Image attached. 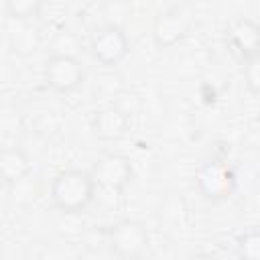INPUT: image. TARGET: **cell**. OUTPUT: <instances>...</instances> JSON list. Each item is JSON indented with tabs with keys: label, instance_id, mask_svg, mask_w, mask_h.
Returning <instances> with one entry per match:
<instances>
[{
	"label": "cell",
	"instance_id": "1",
	"mask_svg": "<svg viewBox=\"0 0 260 260\" xmlns=\"http://www.w3.org/2000/svg\"><path fill=\"white\" fill-rule=\"evenodd\" d=\"M93 193H95V183L91 175L77 169L61 171L59 175H55L51 183L53 205L67 215L83 211L93 201Z\"/></svg>",
	"mask_w": 260,
	"mask_h": 260
},
{
	"label": "cell",
	"instance_id": "2",
	"mask_svg": "<svg viewBox=\"0 0 260 260\" xmlns=\"http://www.w3.org/2000/svg\"><path fill=\"white\" fill-rule=\"evenodd\" d=\"M195 181H197L199 193L207 201H213V203L230 199L234 195V191H236V185H238L234 169L230 165H225V162H219V160L205 162L197 171Z\"/></svg>",
	"mask_w": 260,
	"mask_h": 260
},
{
	"label": "cell",
	"instance_id": "3",
	"mask_svg": "<svg viewBox=\"0 0 260 260\" xmlns=\"http://www.w3.org/2000/svg\"><path fill=\"white\" fill-rule=\"evenodd\" d=\"M108 244L118 258L132 260L146 252L148 232L144 223L136 219H122L108 230Z\"/></svg>",
	"mask_w": 260,
	"mask_h": 260
},
{
	"label": "cell",
	"instance_id": "4",
	"mask_svg": "<svg viewBox=\"0 0 260 260\" xmlns=\"http://www.w3.org/2000/svg\"><path fill=\"white\" fill-rule=\"evenodd\" d=\"M89 51H91V57L100 65L114 67L120 61H124V57L128 55L130 43H128L126 32L118 24H106L91 35Z\"/></svg>",
	"mask_w": 260,
	"mask_h": 260
},
{
	"label": "cell",
	"instance_id": "5",
	"mask_svg": "<svg viewBox=\"0 0 260 260\" xmlns=\"http://www.w3.org/2000/svg\"><path fill=\"white\" fill-rule=\"evenodd\" d=\"M45 81L57 93L75 91L83 83V67L77 57L71 55H53L47 59L43 69Z\"/></svg>",
	"mask_w": 260,
	"mask_h": 260
},
{
	"label": "cell",
	"instance_id": "6",
	"mask_svg": "<svg viewBox=\"0 0 260 260\" xmlns=\"http://www.w3.org/2000/svg\"><path fill=\"white\" fill-rule=\"evenodd\" d=\"M91 179L95 187L122 191L132 179V162L124 154H102L91 167Z\"/></svg>",
	"mask_w": 260,
	"mask_h": 260
},
{
	"label": "cell",
	"instance_id": "7",
	"mask_svg": "<svg viewBox=\"0 0 260 260\" xmlns=\"http://www.w3.org/2000/svg\"><path fill=\"white\" fill-rule=\"evenodd\" d=\"M191 28V18L181 8H169L160 12L152 22V41L160 49L179 45Z\"/></svg>",
	"mask_w": 260,
	"mask_h": 260
},
{
	"label": "cell",
	"instance_id": "8",
	"mask_svg": "<svg viewBox=\"0 0 260 260\" xmlns=\"http://www.w3.org/2000/svg\"><path fill=\"white\" fill-rule=\"evenodd\" d=\"M228 43L242 61H248L260 55V26L250 18H238L228 28Z\"/></svg>",
	"mask_w": 260,
	"mask_h": 260
},
{
	"label": "cell",
	"instance_id": "9",
	"mask_svg": "<svg viewBox=\"0 0 260 260\" xmlns=\"http://www.w3.org/2000/svg\"><path fill=\"white\" fill-rule=\"evenodd\" d=\"M128 126H130V118H126L120 110H116L112 104L110 106H104L95 112L93 120H91V130L93 134L100 138V140H106V142H114V140H120L126 132H128Z\"/></svg>",
	"mask_w": 260,
	"mask_h": 260
},
{
	"label": "cell",
	"instance_id": "10",
	"mask_svg": "<svg viewBox=\"0 0 260 260\" xmlns=\"http://www.w3.org/2000/svg\"><path fill=\"white\" fill-rule=\"evenodd\" d=\"M30 173H32L30 156L20 146L14 144V146H4L0 150V179L4 183L10 185Z\"/></svg>",
	"mask_w": 260,
	"mask_h": 260
},
{
	"label": "cell",
	"instance_id": "11",
	"mask_svg": "<svg viewBox=\"0 0 260 260\" xmlns=\"http://www.w3.org/2000/svg\"><path fill=\"white\" fill-rule=\"evenodd\" d=\"M8 187H10V201L14 205H30L39 197V183L30 175L22 177L20 181L10 183Z\"/></svg>",
	"mask_w": 260,
	"mask_h": 260
},
{
	"label": "cell",
	"instance_id": "12",
	"mask_svg": "<svg viewBox=\"0 0 260 260\" xmlns=\"http://www.w3.org/2000/svg\"><path fill=\"white\" fill-rule=\"evenodd\" d=\"M22 132V118L14 106L0 108V138L4 142H12Z\"/></svg>",
	"mask_w": 260,
	"mask_h": 260
},
{
	"label": "cell",
	"instance_id": "13",
	"mask_svg": "<svg viewBox=\"0 0 260 260\" xmlns=\"http://www.w3.org/2000/svg\"><path fill=\"white\" fill-rule=\"evenodd\" d=\"M10 47L18 55H30L39 49V35L32 26H22L10 35Z\"/></svg>",
	"mask_w": 260,
	"mask_h": 260
},
{
	"label": "cell",
	"instance_id": "14",
	"mask_svg": "<svg viewBox=\"0 0 260 260\" xmlns=\"http://www.w3.org/2000/svg\"><path fill=\"white\" fill-rule=\"evenodd\" d=\"M112 106H114L116 110H120L126 118H132V116H136V114L140 112L142 100H140V95H138L136 91H132V89H118V91L112 95Z\"/></svg>",
	"mask_w": 260,
	"mask_h": 260
},
{
	"label": "cell",
	"instance_id": "15",
	"mask_svg": "<svg viewBox=\"0 0 260 260\" xmlns=\"http://www.w3.org/2000/svg\"><path fill=\"white\" fill-rule=\"evenodd\" d=\"M43 0H4L6 12L14 20H28L39 14Z\"/></svg>",
	"mask_w": 260,
	"mask_h": 260
},
{
	"label": "cell",
	"instance_id": "16",
	"mask_svg": "<svg viewBox=\"0 0 260 260\" xmlns=\"http://www.w3.org/2000/svg\"><path fill=\"white\" fill-rule=\"evenodd\" d=\"M238 254L244 260H258L260 258V234L256 230H250L238 238Z\"/></svg>",
	"mask_w": 260,
	"mask_h": 260
},
{
	"label": "cell",
	"instance_id": "17",
	"mask_svg": "<svg viewBox=\"0 0 260 260\" xmlns=\"http://www.w3.org/2000/svg\"><path fill=\"white\" fill-rule=\"evenodd\" d=\"M244 81L248 85V89L256 95L260 91V55L244 61Z\"/></svg>",
	"mask_w": 260,
	"mask_h": 260
}]
</instances>
